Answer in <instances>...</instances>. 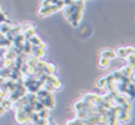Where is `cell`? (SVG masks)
I'll list each match as a JSON object with an SVG mask.
<instances>
[{
	"mask_svg": "<svg viewBox=\"0 0 135 125\" xmlns=\"http://www.w3.org/2000/svg\"><path fill=\"white\" fill-rule=\"evenodd\" d=\"M63 7H64L63 0H57V1L55 2V4H52V5L40 7V9H39V17L50 15V14H52V13H55V12L59 11V9H63Z\"/></svg>",
	"mask_w": 135,
	"mask_h": 125,
	"instance_id": "1",
	"label": "cell"
},
{
	"mask_svg": "<svg viewBox=\"0 0 135 125\" xmlns=\"http://www.w3.org/2000/svg\"><path fill=\"white\" fill-rule=\"evenodd\" d=\"M38 102H40L43 105H44V107H46V109H54L55 105H56V100H55V97L54 95H52L51 92H49L45 97L43 98H37Z\"/></svg>",
	"mask_w": 135,
	"mask_h": 125,
	"instance_id": "2",
	"label": "cell"
},
{
	"mask_svg": "<svg viewBox=\"0 0 135 125\" xmlns=\"http://www.w3.org/2000/svg\"><path fill=\"white\" fill-rule=\"evenodd\" d=\"M115 53H116V57H120V58L126 59L127 57L129 56V54L134 53V47H132V46L120 47V49H117L116 51H115Z\"/></svg>",
	"mask_w": 135,
	"mask_h": 125,
	"instance_id": "3",
	"label": "cell"
},
{
	"mask_svg": "<svg viewBox=\"0 0 135 125\" xmlns=\"http://www.w3.org/2000/svg\"><path fill=\"white\" fill-rule=\"evenodd\" d=\"M16 121H17V123H19V124L28 123V114L25 113V111L23 110V107L17 109V111H16Z\"/></svg>",
	"mask_w": 135,
	"mask_h": 125,
	"instance_id": "4",
	"label": "cell"
},
{
	"mask_svg": "<svg viewBox=\"0 0 135 125\" xmlns=\"http://www.w3.org/2000/svg\"><path fill=\"white\" fill-rule=\"evenodd\" d=\"M45 83H49L51 85H54L55 87H57L58 90H61V86H62V83L56 76L54 74H47L46 78H45Z\"/></svg>",
	"mask_w": 135,
	"mask_h": 125,
	"instance_id": "5",
	"label": "cell"
},
{
	"mask_svg": "<svg viewBox=\"0 0 135 125\" xmlns=\"http://www.w3.org/2000/svg\"><path fill=\"white\" fill-rule=\"evenodd\" d=\"M129 121H131V112L123 111V110L120 109L119 112H117V122H121V123H128Z\"/></svg>",
	"mask_w": 135,
	"mask_h": 125,
	"instance_id": "6",
	"label": "cell"
},
{
	"mask_svg": "<svg viewBox=\"0 0 135 125\" xmlns=\"http://www.w3.org/2000/svg\"><path fill=\"white\" fill-rule=\"evenodd\" d=\"M30 54H31V56H33L35 58L40 59V58H42V57L45 54V50H44V49H42L40 46H32Z\"/></svg>",
	"mask_w": 135,
	"mask_h": 125,
	"instance_id": "7",
	"label": "cell"
},
{
	"mask_svg": "<svg viewBox=\"0 0 135 125\" xmlns=\"http://www.w3.org/2000/svg\"><path fill=\"white\" fill-rule=\"evenodd\" d=\"M28 41H30V44L32 45V46H40L42 49H44L45 50V47H46V45L44 44V43L40 40V38L38 37L37 34H35V35H32L31 38H28Z\"/></svg>",
	"mask_w": 135,
	"mask_h": 125,
	"instance_id": "8",
	"label": "cell"
},
{
	"mask_svg": "<svg viewBox=\"0 0 135 125\" xmlns=\"http://www.w3.org/2000/svg\"><path fill=\"white\" fill-rule=\"evenodd\" d=\"M120 72H121V74L123 77H129V78L133 80V73H134V67L133 66H131V65H126V66L121 67Z\"/></svg>",
	"mask_w": 135,
	"mask_h": 125,
	"instance_id": "9",
	"label": "cell"
},
{
	"mask_svg": "<svg viewBox=\"0 0 135 125\" xmlns=\"http://www.w3.org/2000/svg\"><path fill=\"white\" fill-rule=\"evenodd\" d=\"M100 56L103 57V58L109 59V60H112V59L116 58V53H115V51H113V50H110V49H104V50H102V51L100 52Z\"/></svg>",
	"mask_w": 135,
	"mask_h": 125,
	"instance_id": "10",
	"label": "cell"
},
{
	"mask_svg": "<svg viewBox=\"0 0 135 125\" xmlns=\"http://www.w3.org/2000/svg\"><path fill=\"white\" fill-rule=\"evenodd\" d=\"M90 106H94V105L84 102L83 99L79 100V102H77V103H75V105H74V107H75L76 111H82V110H85V109H88V107H90Z\"/></svg>",
	"mask_w": 135,
	"mask_h": 125,
	"instance_id": "11",
	"label": "cell"
},
{
	"mask_svg": "<svg viewBox=\"0 0 135 125\" xmlns=\"http://www.w3.org/2000/svg\"><path fill=\"white\" fill-rule=\"evenodd\" d=\"M0 105H1L5 110H9V109H12V107H13V103H12V100H9L7 97L2 98L1 102H0Z\"/></svg>",
	"mask_w": 135,
	"mask_h": 125,
	"instance_id": "12",
	"label": "cell"
},
{
	"mask_svg": "<svg viewBox=\"0 0 135 125\" xmlns=\"http://www.w3.org/2000/svg\"><path fill=\"white\" fill-rule=\"evenodd\" d=\"M38 116H39V118H43V119H47L49 118V109H46V107H44V109H42L39 112H37Z\"/></svg>",
	"mask_w": 135,
	"mask_h": 125,
	"instance_id": "13",
	"label": "cell"
},
{
	"mask_svg": "<svg viewBox=\"0 0 135 125\" xmlns=\"http://www.w3.org/2000/svg\"><path fill=\"white\" fill-rule=\"evenodd\" d=\"M109 59L107 58H103V57H101L100 60H98V65H100V67H102V69H105V67L109 66Z\"/></svg>",
	"mask_w": 135,
	"mask_h": 125,
	"instance_id": "14",
	"label": "cell"
},
{
	"mask_svg": "<svg viewBox=\"0 0 135 125\" xmlns=\"http://www.w3.org/2000/svg\"><path fill=\"white\" fill-rule=\"evenodd\" d=\"M66 125H84V123H83V121H82V119L75 118V119H72V121L68 122Z\"/></svg>",
	"mask_w": 135,
	"mask_h": 125,
	"instance_id": "15",
	"label": "cell"
},
{
	"mask_svg": "<svg viewBox=\"0 0 135 125\" xmlns=\"http://www.w3.org/2000/svg\"><path fill=\"white\" fill-rule=\"evenodd\" d=\"M126 59H127V62H128V64H127V65H131V66H133V67H134V65H135V61H134L135 56H134V53L129 54V56L127 57Z\"/></svg>",
	"mask_w": 135,
	"mask_h": 125,
	"instance_id": "16",
	"label": "cell"
},
{
	"mask_svg": "<svg viewBox=\"0 0 135 125\" xmlns=\"http://www.w3.org/2000/svg\"><path fill=\"white\" fill-rule=\"evenodd\" d=\"M105 84H107V81H105L104 77H103V78H100L97 81H96V85H97L98 87H101V88H104Z\"/></svg>",
	"mask_w": 135,
	"mask_h": 125,
	"instance_id": "17",
	"label": "cell"
},
{
	"mask_svg": "<svg viewBox=\"0 0 135 125\" xmlns=\"http://www.w3.org/2000/svg\"><path fill=\"white\" fill-rule=\"evenodd\" d=\"M57 0H43L42 1V7H44V6H49V5H52V4H55Z\"/></svg>",
	"mask_w": 135,
	"mask_h": 125,
	"instance_id": "18",
	"label": "cell"
},
{
	"mask_svg": "<svg viewBox=\"0 0 135 125\" xmlns=\"http://www.w3.org/2000/svg\"><path fill=\"white\" fill-rule=\"evenodd\" d=\"M35 125H47V119L39 118V119H38V121L35 123Z\"/></svg>",
	"mask_w": 135,
	"mask_h": 125,
	"instance_id": "19",
	"label": "cell"
},
{
	"mask_svg": "<svg viewBox=\"0 0 135 125\" xmlns=\"http://www.w3.org/2000/svg\"><path fill=\"white\" fill-rule=\"evenodd\" d=\"M47 125H57L55 123V121H52V119H50V117L47 118Z\"/></svg>",
	"mask_w": 135,
	"mask_h": 125,
	"instance_id": "20",
	"label": "cell"
},
{
	"mask_svg": "<svg viewBox=\"0 0 135 125\" xmlns=\"http://www.w3.org/2000/svg\"><path fill=\"white\" fill-rule=\"evenodd\" d=\"M5 111H6V110H5V109H4V107H2V106H1V105H0V116H1V114H2V113H4V112H5Z\"/></svg>",
	"mask_w": 135,
	"mask_h": 125,
	"instance_id": "21",
	"label": "cell"
},
{
	"mask_svg": "<svg viewBox=\"0 0 135 125\" xmlns=\"http://www.w3.org/2000/svg\"><path fill=\"white\" fill-rule=\"evenodd\" d=\"M0 12H1V9H0Z\"/></svg>",
	"mask_w": 135,
	"mask_h": 125,
	"instance_id": "22",
	"label": "cell"
}]
</instances>
